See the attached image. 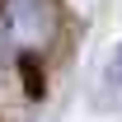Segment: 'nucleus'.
Listing matches in <instances>:
<instances>
[{
	"label": "nucleus",
	"instance_id": "nucleus-2",
	"mask_svg": "<svg viewBox=\"0 0 122 122\" xmlns=\"http://www.w3.org/2000/svg\"><path fill=\"white\" fill-rule=\"evenodd\" d=\"M19 75H24L28 99H42V61L33 56V52H24V56H19Z\"/></svg>",
	"mask_w": 122,
	"mask_h": 122
},
{
	"label": "nucleus",
	"instance_id": "nucleus-1",
	"mask_svg": "<svg viewBox=\"0 0 122 122\" xmlns=\"http://www.w3.org/2000/svg\"><path fill=\"white\" fill-rule=\"evenodd\" d=\"M5 19H10L14 42H24V47L47 42L52 28H56V10H52V0H10V5H5Z\"/></svg>",
	"mask_w": 122,
	"mask_h": 122
}]
</instances>
